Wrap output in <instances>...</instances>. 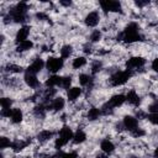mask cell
<instances>
[{"label":"cell","mask_w":158,"mask_h":158,"mask_svg":"<svg viewBox=\"0 0 158 158\" xmlns=\"http://www.w3.org/2000/svg\"><path fill=\"white\" fill-rule=\"evenodd\" d=\"M73 136H74L73 130L69 126H63L59 130L57 138L54 139V148L59 151L62 147H64L65 144H68L69 141H73Z\"/></svg>","instance_id":"cell-1"},{"label":"cell","mask_w":158,"mask_h":158,"mask_svg":"<svg viewBox=\"0 0 158 158\" xmlns=\"http://www.w3.org/2000/svg\"><path fill=\"white\" fill-rule=\"evenodd\" d=\"M132 77V70L126 69V70H117L110 77V83L112 86H121L126 84L130 78Z\"/></svg>","instance_id":"cell-2"},{"label":"cell","mask_w":158,"mask_h":158,"mask_svg":"<svg viewBox=\"0 0 158 158\" xmlns=\"http://www.w3.org/2000/svg\"><path fill=\"white\" fill-rule=\"evenodd\" d=\"M64 67V59L60 57H49L46 62V68L52 74L58 73Z\"/></svg>","instance_id":"cell-3"},{"label":"cell","mask_w":158,"mask_h":158,"mask_svg":"<svg viewBox=\"0 0 158 158\" xmlns=\"http://www.w3.org/2000/svg\"><path fill=\"white\" fill-rule=\"evenodd\" d=\"M125 101H126V96H125L123 94H115V95H112V96L109 99V101L106 102V105L104 106V109H105V110H107V109L112 110V109H115V107H118V106L123 105Z\"/></svg>","instance_id":"cell-4"},{"label":"cell","mask_w":158,"mask_h":158,"mask_svg":"<svg viewBox=\"0 0 158 158\" xmlns=\"http://www.w3.org/2000/svg\"><path fill=\"white\" fill-rule=\"evenodd\" d=\"M100 6L105 12H118L121 10V4L114 0H102L100 1Z\"/></svg>","instance_id":"cell-5"},{"label":"cell","mask_w":158,"mask_h":158,"mask_svg":"<svg viewBox=\"0 0 158 158\" xmlns=\"http://www.w3.org/2000/svg\"><path fill=\"white\" fill-rule=\"evenodd\" d=\"M122 125H123V127L126 130H128L130 132H132L136 128H138V120H137V117H135L132 115H126L122 118Z\"/></svg>","instance_id":"cell-6"},{"label":"cell","mask_w":158,"mask_h":158,"mask_svg":"<svg viewBox=\"0 0 158 158\" xmlns=\"http://www.w3.org/2000/svg\"><path fill=\"white\" fill-rule=\"evenodd\" d=\"M46 65V63L43 62V59L42 58H36L28 67H27V73H32V74H37V73H40L42 69H43V67Z\"/></svg>","instance_id":"cell-7"},{"label":"cell","mask_w":158,"mask_h":158,"mask_svg":"<svg viewBox=\"0 0 158 158\" xmlns=\"http://www.w3.org/2000/svg\"><path fill=\"white\" fill-rule=\"evenodd\" d=\"M99 21H100V15L98 11H90L84 19V22L88 27H95L99 23Z\"/></svg>","instance_id":"cell-8"},{"label":"cell","mask_w":158,"mask_h":158,"mask_svg":"<svg viewBox=\"0 0 158 158\" xmlns=\"http://www.w3.org/2000/svg\"><path fill=\"white\" fill-rule=\"evenodd\" d=\"M64 106H65V100H64V98H62V96H57V98H54V99L51 101V104L47 105L46 107H47L48 110L60 111V110L64 109Z\"/></svg>","instance_id":"cell-9"},{"label":"cell","mask_w":158,"mask_h":158,"mask_svg":"<svg viewBox=\"0 0 158 158\" xmlns=\"http://www.w3.org/2000/svg\"><path fill=\"white\" fill-rule=\"evenodd\" d=\"M28 35H30V27H28V26H22V27H20V28L17 30V32H16L15 42H16L17 44H20V43L27 41Z\"/></svg>","instance_id":"cell-10"},{"label":"cell","mask_w":158,"mask_h":158,"mask_svg":"<svg viewBox=\"0 0 158 158\" xmlns=\"http://www.w3.org/2000/svg\"><path fill=\"white\" fill-rule=\"evenodd\" d=\"M146 63V59L143 57H139V56H135V57H131L128 60H127V69H131L132 68H142Z\"/></svg>","instance_id":"cell-11"},{"label":"cell","mask_w":158,"mask_h":158,"mask_svg":"<svg viewBox=\"0 0 158 158\" xmlns=\"http://www.w3.org/2000/svg\"><path fill=\"white\" fill-rule=\"evenodd\" d=\"M23 80L26 83V85L31 89H36L40 86V80L38 78L36 77V74H32V73H25V77H23Z\"/></svg>","instance_id":"cell-12"},{"label":"cell","mask_w":158,"mask_h":158,"mask_svg":"<svg viewBox=\"0 0 158 158\" xmlns=\"http://www.w3.org/2000/svg\"><path fill=\"white\" fill-rule=\"evenodd\" d=\"M125 96H126V101L132 106H138L141 104V98L136 90H128Z\"/></svg>","instance_id":"cell-13"},{"label":"cell","mask_w":158,"mask_h":158,"mask_svg":"<svg viewBox=\"0 0 158 158\" xmlns=\"http://www.w3.org/2000/svg\"><path fill=\"white\" fill-rule=\"evenodd\" d=\"M81 93H83L81 88H79V86H72V88H69V89L67 90V99H68L69 101L74 102L75 100L79 99V96L81 95Z\"/></svg>","instance_id":"cell-14"},{"label":"cell","mask_w":158,"mask_h":158,"mask_svg":"<svg viewBox=\"0 0 158 158\" xmlns=\"http://www.w3.org/2000/svg\"><path fill=\"white\" fill-rule=\"evenodd\" d=\"M121 38H122V41L123 42H126V43H135V42H138V41H141V35H139V32H131V33H123L122 32V35H121Z\"/></svg>","instance_id":"cell-15"},{"label":"cell","mask_w":158,"mask_h":158,"mask_svg":"<svg viewBox=\"0 0 158 158\" xmlns=\"http://www.w3.org/2000/svg\"><path fill=\"white\" fill-rule=\"evenodd\" d=\"M62 78L60 75H57V74H52L47 80H46V86L47 88H54V86H60L62 85Z\"/></svg>","instance_id":"cell-16"},{"label":"cell","mask_w":158,"mask_h":158,"mask_svg":"<svg viewBox=\"0 0 158 158\" xmlns=\"http://www.w3.org/2000/svg\"><path fill=\"white\" fill-rule=\"evenodd\" d=\"M100 149L106 154H111L115 151V144L110 139H102L100 142Z\"/></svg>","instance_id":"cell-17"},{"label":"cell","mask_w":158,"mask_h":158,"mask_svg":"<svg viewBox=\"0 0 158 158\" xmlns=\"http://www.w3.org/2000/svg\"><path fill=\"white\" fill-rule=\"evenodd\" d=\"M86 141V133L83 131V130H77L74 132V136H73V143L74 144H81Z\"/></svg>","instance_id":"cell-18"},{"label":"cell","mask_w":158,"mask_h":158,"mask_svg":"<svg viewBox=\"0 0 158 158\" xmlns=\"http://www.w3.org/2000/svg\"><path fill=\"white\" fill-rule=\"evenodd\" d=\"M11 122L12 123H20L23 118V112L20 107H15L12 109V114H11Z\"/></svg>","instance_id":"cell-19"},{"label":"cell","mask_w":158,"mask_h":158,"mask_svg":"<svg viewBox=\"0 0 158 158\" xmlns=\"http://www.w3.org/2000/svg\"><path fill=\"white\" fill-rule=\"evenodd\" d=\"M53 131H51V130H42L38 135H37V137H38V141L40 142H47V141H49V139H52L53 138Z\"/></svg>","instance_id":"cell-20"},{"label":"cell","mask_w":158,"mask_h":158,"mask_svg":"<svg viewBox=\"0 0 158 158\" xmlns=\"http://www.w3.org/2000/svg\"><path fill=\"white\" fill-rule=\"evenodd\" d=\"M101 112H102V111H101L100 109H98V107H90V109L88 110L86 116H88V118H89L90 121H95V120H98V118L100 117Z\"/></svg>","instance_id":"cell-21"},{"label":"cell","mask_w":158,"mask_h":158,"mask_svg":"<svg viewBox=\"0 0 158 158\" xmlns=\"http://www.w3.org/2000/svg\"><path fill=\"white\" fill-rule=\"evenodd\" d=\"M59 53H60V58L67 59V58H69V57L72 56V53H73V47H72L70 44H64V46H62V48L59 49Z\"/></svg>","instance_id":"cell-22"},{"label":"cell","mask_w":158,"mask_h":158,"mask_svg":"<svg viewBox=\"0 0 158 158\" xmlns=\"http://www.w3.org/2000/svg\"><path fill=\"white\" fill-rule=\"evenodd\" d=\"M78 81L81 86H89L93 84V78L89 74H80L78 77Z\"/></svg>","instance_id":"cell-23"},{"label":"cell","mask_w":158,"mask_h":158,"mask_svg":"<svg viewBox=\"0 0 158 158\" xmlns=\"http://www.w3.org/2000/svg\"><path fill=\"white\" fill-rule=\"evenodd\" d=\"M32 47H33V42L31 40H27V41H25V42H22L20 44H17L16 46V51L17 52H26V51L32 49Z\"/></svg>","instance_id":"cell-24"},{"label":"cell","mask_w":158,"mask_h":158,"mask_svg":"<svg viewBox=\"0 0 158 158\" xmlns=\"http://www.w3.org/2000/svg\"><path fill=\"white\" fill-rule=\"evenodd\" d=\"M85 64H86V58H85V57H77V58H74L73 62H72L73 69H80V68H83Z\"/></svg>","instance_id":"cell-25"},{"label":"cell","mask_w":158,"mask_h":158,"mask_svg":"<svg viewBox=\"0 0 158 158\" xmlns=\"http://www.w3.org/2000/svg\"><path fill=\"white\" fill-rule=\"evenodd\" d=\"M26 147H27V142H23V141H19L17 139V141L11 143V148H12L14 152H20Z\"/></svg>","instance_id":"cell-26"},{"label":"cell","mask_w":158,"mask_h":158,"mask_svg":"<svg viewBox=\"0 0 158 158\" xmlns=\"http://www.w3.org/2000/svg\"><path fill=\"white\" fill-rule=\"evenodd\" d=\"M70 85H72V77L70 75L63 77L62 78V85H60V88H63L64 90H68L69 88H72Z\"/></svg>","instance_id":"cell-27"},{"label":"cell","mask_w":158,"mask_h":158,"mask_svg":"<svg viewBox=\"0 0 158 158\" xmlns=\"http://www.w3.org/2000/svg\"><path fill=\"white\" fill-rule=\"evenodd\" d=\"M12 10L16 11V12H20V14H26V11H27V4L26 2H19Z\"/></svg>","instance_id":"cell-28"},{"label":"cell","mask_w":158,"mask_h":158,"mask_svg":"<svg viewBox=\"0 0 158 158\" xmlns=\"http://www.w3.org/2000/svg\"><path fill=\"white\" fill-rule=\"evenodd\" d=\"M101 40V31L100 30H94L91 33H90V41L91 42H99Z\"/></svg>","instance_id":"cell-29"},{"label":"cell","mask_w":158,"mask_h":158,"mask_svg":"<svg viewBox=\"0 0 158 158\" xmlns=\"http://www.w3.org/2000/svg\"><path fill=\"white\" fill-rule=\"evenodd\" d=\"M0 104H1V109H11L12 100L10 98H1Z\"/></svg>","instance_id":"cell-30"},{"label":"cell","mask_w":158,"mask_h":158,"mask_svg":"<svg viewBox=\"0 0 158 158\" xmlns=\"http://www.w3.org/2000/svg\"><path fill=\"white\" fill-rule=\"evenodd\" d=\"M7 147H11V142H10V139L7 138V137H1L0 138V148L1 149H5V148H7Z\"/></svg>","instance_id":"cell-31"},{"label":"cell","mask_w":158,"mask_h":158,"mask_svg":"<svg viewBox=\"0 0 158 158\" xmlns=\"http://www.w3.org/2000/svg\"><path fill=\"white\" fill-rule=\"evenodd\" d=\"M147 120H148L151 123H153V125L158 126V112H153V114H149V115L147 116Z\"/></svg>","instance_id":"cell-32"},{"label":"cell","mask_w":158,"mask_h":158,"mask_svg":"<svg viewBox=\"0 0 158 158\" xmlns=\"http://www.w3.org/2000/svg\"><path fill=\"white\" fill-rule=\"evenodd\" d=\"M131 133H132V136H133V137H136V138H139V137L144 136V133H146V132H144L142 128H136V130H135V131H132Z\"/></svg>","instance_id":"cell-33"},{"label":"cell","mask_w":158,"mask_h":158,"mask_svg":"<svg viewBox=\"0 0 158 158\" xmlns=\"http://www.w3.org/2000/svg\"><path fill=\"white\" fill-rule=\"evenodd\" d=\"M59 158H78V154L75 152H67V153H60Z\"/></svg>","instance_id":"cell-34"},{"label":"cell","mask_w":158,"mask_h":158,"mask_svg":"<svg viewBox=\"0 0 158 158\" xmlns=\"http://www.w3.org/2000/svg\"><path fill=\"white\" fill-rule=\"evenodd\" d=\"M12 114V109H1V116L2 117H11Z\"/></svg>","instance_id":"cell-35"},{"label":"cell","mask_w":158,"mask_h":158,"mask_svg":"<svg viewBox=\"0 0 158 158\" xmlns=\"http://www.w3.org/2000/svg\"><path fill=\"white\" fill-rule=\"evenodd\" d=\"M148 110L151 111V114H153V112H158V101L151 104V105L148 106Z\"/></svg>","instance_id":"cell-36"},{"label":"cell","mask_w":158,"mask_h":158,"mask_svg":"<svg viewBox=\"0 0 158 158\" xmlns=\"http://www.w3.org/2000/svg\"><path fill=\"white\" fill-rule=\"evenodd\" d=\"M151 67H152V69H153V72H156V73H158V58H154V59H153V62H152V64H151Z\"/></svg>","instance_id":"cell-37"},{"label":"cell","mask_w":158,"mask_h":158,"mask_svg":"<svg viewBox=\"0 0 158 158\" xmlns=\"http://www.w3.org/2000/svg\"><path fill=\"white\" fill-rule=\"evenodd\" d=\"M36 17L40 19V20H46V19H47V15L43 14V12H37V14H36Z\"/></svg>","instance_id":"cell-38"},{"label":"cell","mask_w":158,"mask_h":158,"mask_svg":"<svg viewBox=\"0 0 158 158\" xmlns=\"http://www.w3.org/2000/svg\"><path fill=\"white\" fill-rule=\"evenodd\" d=\"M95 158H107V154L102 152V153H100V154H98V156H96Z\"/></svg>","instance_id":"cell-39"},{"label":"cell","mask_w":158,"mask_h":158,"mask_svg":"<svg viewBox=\"0 0 158 158\" xmlns=\"http://www.w3.org/2000/svg\"><path fill=\"white\" fill-rule=\"evenodd\" d=\"M153 157H154V158H158V147L154 149V152H153Z\"/></svg>","instance_id":"cell-40"},{"label":"cell","mask_w":158,"mask_h":158,"mask_svg":"<svg viewBox=\"0 0 158 158\" xmlns=\"http://www.w3.org/2000/svg\"><path fill=\"white\" fill-rule=\"evenodd\" d=\"M44 158H57V157H53V156H47V157H44Z\"/></svg>","instance_id":"cell-41"},{"label":"cell","mask_w":158,"mask_h":158,"mask_svg":"<svg viewBox=\"0 0 158 158\" xmlns=\"http://www.w3.org/2000/svg\"><path fill=\"white\" fill-rule=\"evenodd\" d=\"M131 158H138V157H131Z\"/></svg>","instance_id":"cell-42"}]
</instances>
